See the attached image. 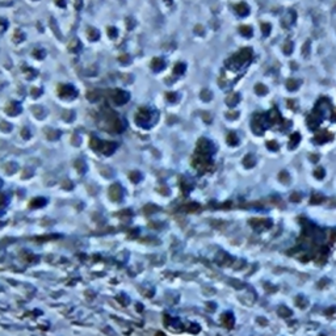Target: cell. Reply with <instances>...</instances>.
Here are the masks:
<instances>
[{"instance_id":"1","label":"cell","mask_w":336,"mask_h":336,"mask_svg":"<svg viewBox=\"0 0 336 336\" xmlns=\"http://www.w3.org/2000/svg\"><path fill=\"white\" fill-rule=\"evenodd\" d=\"M156 120V113L155 110H152L148 107H143L139 109V112L135 116V122L137 125H139L141 128H150Z\"/></svg>"},{"instance_id":"2","label":"cell","mask_w":336,"mask_h":336,"mask_svg":"<svg viewBox=\"0 0 336 336\" xmlns=\"http://www.w3.org/2000/svg\"><path fill=\"white\" fill-rule=\"evenodd\" d=\"M58 93L60 97L66 100H72L76 97V89L71 84H60L58 87Z\"/></svg>"},{"instance_id":"3","label":"cell","mask_w":336,"mask_h":336,"mask_svg":"<svg viewBox=\"0 0 336 336\" xmlns=\"http://www.w3.org/2000/svg\"><path fill=\"white\" fill-rule=\"evenodd\" d=\"M112 99H113V103L117 104V105H124V104H126L130 100V95H129V92H126V91L116 89V91H113Z\"/></svg>"},{"instance_id":"4","label":"cell","mask_w":336,"mask_h":336,"mask_svg":"<svg viewBox=\"0 0 336 336\" xmlns=\"http://www.w3.org/2000/svg\"><path fill=\"white\" fill-rule=\"evenodd\" d=\"M250 225L256 231H263L264 229H269L272 226V222H270V219H251Z\"/></svg>"},{"instance_id":"5","label":"cell","mask_w":336,"mask_h":336,"mask_svg":"<svg viewBox=\"0 0 336 336\" xmlns=\"http://www.w3.org/2000/svg\"><path fill=\"white\" fill-rule=\"evenodd\" d=\"M21 110H23V108H21V105H20L19 103H9L5 107V113H7V114H9V116L20 114Z\"/></svg>"},{"instance_id":"6","label":"cell","mask_w":336,"mask_h":336,"mask_svg":"<svg viewBox=\"0 0 336 336\" xmlns=\"http://www.w3.org/2000/svg\"><path fill=\"white\" fill-rule=\"evenodd\" d=\"M80 49H81V43L79 40L74 38L71 42H68V50L71 51V53H79Z\"/></svg>"},{"instance_id":"7","label":"cell","mask_w":336,"mask_h":336,"mask_svg":"<svg viewBox=\"0 0 336 336\" xmlns=\"http://www.w3.org/2000/svg\"><path fill=\"white\" fill-rule=\"evenodd\" d=\"M164 66H165V63L161 58H154L151 62V67L154 71H160V70L164 68Z\"/></svg>"},{"instance_id":"8","label":"cell","mask_w":336,"mask_h":336,"mask_svg":"<svg viewBox=\"0 0 336 336\" xmlns=\"http://www.w3.org/2000/svg\"><path fill=\"white\" fill-rule=\"evenodd\" d=\"M235 11H237L240 16H246L248 13V7H247L246 3H239L238 5H235Z\"/></svg>"},{"instance_id":"9","label":"cell","mask_w":336,"mask_h":336,"mask_svg":"<svg viewBox=\"0 0 336 336\" xmlns=\"http://www.w3.org/2000/svg\"><path fill=\"white\" fill-rule=\"evenodd\" d=\"M277 313H278V315L282 316V318H289L291 316V310L289 307H286V306H280L277 310Z\"/></svg>"},{"instance_id":"10","label":"cell","mask_w":336,"mask_h":336,"mask_svg":"<svg viewBox=\"0 0 336 336\" xmlns=\"http://www.w3.org/2000/svg\"><path fill=\"white\" fill-rule=\"evenodd\" d=\"M88 38L91 41H97L100 38V32L95 28H89L88 29Z\"/></svg>"},{"instance_id":"11","label":"cell","mask_w":336,"mask_h":336,"mask_svg":"<svg viewBox=\"0 0 336 336\" xmlns=\"http://www.w3.org/2000/svg\"><path fill=\"white\" fill-rule=\"evenodd\" d=\"M222 320H223V323H225V326L226 327H233V324H234V316H233V314H225L223 315V318H222Z\"/></svg>"},{"instance_id":"12","label":"cell","mask_w":336,"mask_h":336,"mask_svg":"<svg viewBox=\"0 0 336 336\" xmlns=\"http://www.w3.org/2000/svg\"><path fill=\"white\" fill-rule=\"evenodd\" d=\"M243 164H244V167H247V168H252L255 165L254 156H252V155H247L246 158L243 159Z\"/></svg>"},{"instance_id":"13","label":"cell","mask_w":336,"mask_h":336,"mask_svg":"<svg viewBox=\"0 0 336 336\" xmlns=\"http://www.w3.org/2000/svg\"><path fill=\"white\" fill-rule=\"evenodd\" d=\"M239 101V96L237 93H233V95H230L227 99H226V103L229 104L230 107H234V105H237Z\"/></svg>"},{"instance_id":"14","label":"cell","mask_w":336,"mask_h":336,"mask_svg":"<svg viewBox=\"0 0 336 336\" xmlns=\"http://www.w3.org/2000/svg\"><path fill=\"white\" fill-rule=\"evenodd\" d=\"M295 303L298 305V307L305 309V307H306V305H307V299L305 298L303 295H297L295 297Z\"/></svg>"},{"instance_id":"15","label":"cell","mask_w":336,"mask_h":336,"mask_svg":"<svg viewBox=\"0 0 336 336\" xmlns=\"http://www.w3.org/2000/svg\"><path fill=\"white\" fill-rule=\"evenodd\" d=\"M185 64L184 63H177L175 67H173V72L176 74V75H182V74H184V71H185Z\"/></svg>"},{"instance_id":"16","label":"cell","mask_w":336,"mask_h":336,"mask_svg":"<svg viewBox=\"0 0 336 336\" xmlns=\"http://www.w3.org/2000/svg\"><path fill=\"white\" fill-rule=\"evenodd\" d=\"M87 99H88L89 101H97L100 99V95H99V92H96V91H92V92H88Z\"/></svg>"},{"instance_id":"17","label":"cell","mask_w":336,"mask_h":336,"mask_svg":"<svg viewBox=\"0 0 336 336\" xmlns=\"http://www.w3.org/2000/svg\"><path fill=\"white\" fill-rule=\"evenodd\" d=\"M227 142H229V145H231V146L237 145V143H238V138H237V135H235L234 133H230V134H229V137H227Z\"/></svg>"},{"instance_id":"18","label":"cell","mask_w":336,"mask_h":336,"mask_svg":"<svg viewBox=\"0 0 336 336\" xmlns=\"http://www.w3.org/2000/svg\"><path fill=\"white\" fill-rule=\"evenodd\" d=\"M13 38H15V41L16 42H21L25 38V34L21 32V30H16V33H15V36H13Z\"/></svg>"},{"instance_id":"19","label":"cell","mask_w":336,"mask_h":336,"mask_svg":"<svg viewBox=\"0 0 336 336\" xmlns=\"http://www.w3.org/2000/svg\"><path fill=\"white\" fill-rule=\"evenodd\" d=\"M255 91H256L257 95H264V93H267V88H265L263 84H257V85L255 87Z\"/></svg>"},{"instance_id":"20","label":"cell","mask_w":336,"mask_h":336,"mask_svg":"<svg viewBox=\"0 0 336 336\" xmlns=\"http://www.w3.org/2000/svg\"><path fill=\"white\" fill-rule=\"evenodd\" d=\"M33 55L36 56V58H38V59H42V58H45V51L43 50H41V49H36L33 51Z\"/></svg>"},{"instance_id":"21","label":"cell","mask_w":336,"mask_h":336,"mask_svg":"<svg viewBox=\"0 0 336 336\" xmlns=\"http://www.w3.org/2000/svg\"><path fill=\"white\" fill-rule=\"evenodd\" d=\"M165 97H167V100L169 103H175L177 101V95L175 92H168L167 95H165Z\"/></svg>"},{"instance_id":"22","label":"cell","mask_w":336,"mask_h":336,"mask_svg":"<svg viewBox=\"0 0 336 336\" xmlns=\"http://www.w3.org/2000/svg\"><path fill=\"white\" fill-rule=\"evenodd\" d=\"M314 175H315L318 179H323V177H324V175H326V172H324V169H323L322 167H319V168H316V169H315Z\"/></svg>"},{"instance_id":"23","label":"cell","mask_w":336,"mask_h":336,"mask_svg":"<svg viewBox=\"0 0 336 336\" xmlns=\"http://www.w3.org/2000/svg\"><path fill=\"white\" fill-rule=\"evenodd\" d=\"M299 142V135L298 134H295V135H293V137H291V139H290V148H293L294 146H297V143Z\"/></svg>"},{"instance_id":"24","label":"cell","mask_w":336,"mask_h":336,"mask_svg":"<svg viewBox=\"0 0 336 336\" xmlns=\"http://www.w3.org/2000/svg\"><path fill=\"white\" fill-rule=\"evenodd\" d=\"M240 32H242V34H243V36H246V37H250V36H251V32H252V30H251V28H250V27H242V28H240Z\"/></svg>"},{"instance_id":"25","label":"cell","mask_w":336,"mask_h":336,"mask_svg":"<svg viewBox=\"0 0 336 336\" xmlns=\"http://www.w3.org/2000/svg\"><path fill=\"white\" fill-rule=\"evenodd\" d=\"M291 50H293V43H291V42H286L285 45H284V51H285L286 54H290Z\"/></svg>"},{"instance_id":"26","label":"cell","mask_w":336,"mask_h":336,"mask_svg":"<svg viewBox=\"0 0 336 336\" xmlns=\"http://www.w3.org/2000/svg\"><path fill=\"white\" fill-rule=\"evenodd\" d=\"M201 99L202 100H205V101H209V100L211 99V95H210V92H209V91H202V93H201Z\"/></svg>"},{"instance_id":"27","label":"cell","mask_w":336,"mask_h":336,"mask_svg":"<svg viewBox=\"0 0 336 336\" xmlns=\"http://www.w3.org/2000/svg\"><path fill=\"white\" fill-rule=\"evenodd\" d=\"M120 62L124 63V64H128V63L130 62V56H129L128 54H122V55L120 56Z\"/></svg>"},{"instance_id":"28","label":"cell","mask_w":336,"mask_h":336,"mask_svg":"<svg viewBox=\"0 0 336 336\" xmlns=\"http://www.w3.org/2000/svg\"><path fill=\"white\" fill-rule=\"evenodd\" d=\"M286 87H287V89H290V91H293V89H295L297 88V81L295 80H289L287 81V84H286Z\"/></svg>"},{"instance_id":"29","label":"cell","mask_w":336,"mask_h":336,"mask_svg":"<svg viewBox=\"0 0 336 336\" xmlns=\"http://www.w3.org/2000/svg\"><path fill=\"white\" fill-rule=\"evenodd\" d=\"M108 34H109V37H110V38H116L118 33H117V29L116 28H109L108 29Z\"/></svg>"},{"instance_id":"30","label":"cell","mask_w":336,"mask_h":336,"mask_svg":"<svg viewBox=\"0 0 336 336\" xmlns=\"http://www.w3.org/2000/svg\"><path fill=\"white\" fill-rule=\"evenodd\" d=\"M323 201V197L322 196H313V198H311V204H319Z\"/></svg>"},{"instance_id":"31","label":"cell","mask_w":336,"mask_h":336,"mask_svg":"<svg viewBox=\"0 0 336 336\" xmlns=\"http://www.w3.org/2000/svg\"><path fill=\"white\" fill-rule=\"evenodd\" d=\"M41 93H42V89L41 88H33L32 89V96H33V97H38Z\"/></svg>"},{"instance_id":"32","label":"cell","mask_w":336,"mask_h":336,"mask_svg":"<svg viewBox=\"0 0 336 336\" xmlns=\"http://www.w3.org/2000/svg\"><path fill=\"white\" fill-rule=\"evenodd\" d=\"M268 146H269V150H274V151H277V143L276 142H268Z\"/></svg>"},{"instance_id":"33","label":"cell","mask_w":336,"mask_h":336,"mask_svg":"<svg viewBox=\"0 0 336 336\" xmlns=\"http://www.w3.org/2000/svg\"><path fill=\"white\" fill-rule=\"evenodd\" d=\"M261 29H263V32L264 34H269V30H270V27L268 24H263V27H261Z\"/></svg>"},{"instance_id":"34","label":"cell","mask_w":336,"mask_h":336,"mask_svg":"<svg viewBox=\"0 0 336 336\" xmlns=\"http://www.w3.org/2000/svg\"><path fill=\"white\" fill-rule=\"evenodd\" d=\"M336 311V307H331L328 310H326V315H331V314H334Z\"/></svg>"},{"instance_id":"35","label":"cell","mask_w":336,"mask_h":336,"mask_svg":"<svg viewBox=\"0 0 336 336\" xmlns=\"http://www.w3.org/2000/svg\"><path fill=\"white\" fill-rule=\"evenodd\" d=\"M56 4H59L60 7H64L66 5V0H56Z\"/></svg>"},{"instance_id":"36","label":"cell","mask_w":336,"mask_h":336,"mask_svg":"<svg viewBox=\"0 0 336 336\" xmlns=\"http://www.w3.org/2000/svg\"><path fill=\"white\" fill-rule=\"evenodd\" d=\"M298 198H299V196H298V194H297V193H295V194H293V196H291V201H299V200H298Z\"/></svg>"},{"instance_id":"37","label":"cell","mask_w":336,"mask_h":336,"mask_svg":"<svg viewBox=\"0 0 336 336\" xmlns=\"http://www.w3.org/2000/svg\"><path fill=\"white\" fill-rule=\"evenodd\" d=\"M257 322H259V323H263V324H267V320H265L264 318H263V319H261V318H259V319H257Z\"/></svg>"}]
</instances>
